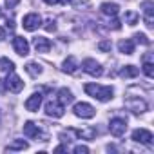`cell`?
Listing matches in <instances>:
<instances>
[{
	"mask_svg": "<svg viewBox=\"0 0 154 154\" xmlns=\"http://www.w3.org/2000/svg\"><path fill=\"white\" fill-rule=\"evenodd\" d=\"M84 89H85V93H87L89 96H93V98H96V100H100V102H109V100L112 98V94H114L112 87L98 85V84H87Z\"/></svg>",
	"mask_w": 154,
	"mask_h": 154,
	"instance_id": "1",
	"label": "cell"
},
{
	"mask_svg": "<svg viewBox=\"0 0 154 154\" xmlns=\"http://www.w3.org/2000/svg\"><path fill=\"white\" fill-rule=\"evenodd\" d=\"M125 107L131 111V112H134V114H141V112H145L147 111V102L143 100V98H138V96H127L125 98Z\"/></svg>",
	"mask_w": 154,
	"mask_h": 154,
	"instance_id": "2",
	"label": "cell"
},
{
	"mask_svg": "<svg viewBox=\"0 0 154 154\" xmlns=\"http://www.w3.org/2000/svg\"><path fill=\"white\" fill-rule=\"evenodd\" d=\"M72 112L78 116V118H82V120L94 118V114H96L94 107H93V105H89V103H85V102H78V103L72 107Z\"/></svg>",
	"mask_w": 154,
	"mask_h": 154,
	"instance_id": "3",
	"label": "cell"
},
{
	"mask_svg": "<svg viewBox=\"0 0 154 154\" xmlns=\"http://www.w3.org/2000/svg\"><path fill=\"white\" fill-rule=\"evenodd\" d=\"M24 134L31 140H40V141H47V136L42 132V129L35 123V122H26L24 125Z\"/></svg>",
	"mask_w": 154,
	"mask_h": 154,
	"instance_id": "4",
	"label": "cell"
},
{
	"mask_svg": "<svg viewBox=\"0 0 154 154\" xmlns=\"http://www.w3.org/2000/svg\"><path fill=\"white\" fill-rule=\"evenodd\" d=\"M65 112V105H62L58 100H49L45 103V114L51 118H62Z\"/></svg>",
	"mask_w": 154,
	"mask_h": 154,
	"instance_id": "5",
	"label": "cell"
},
{
	"mask_svg": "<svg viewBox=\"0 0 154 154\" xmlns=\"http://www.w3.org/2000/svg\"><path fill=\"white\" fill-rule=\"evenodd\" d=\"M82 69L87 72V74H91V76H102L103 74V67L96 62V60H93V58H87V60H84V63H82Z\"/></svg>",
	"mask_w": 154,
	"mask_h": 154,
	"instance_id": "6",
	"label": "cell"
},
{
	"mask_svg": "<svg viewBox=\"0 0 154 154\" xmlns=\"http://www.w3.org/2000/svg\"><path fill=\"white\" fill-rule=\"evenodd\" d=\"M109 131L116 138L122 136V134H125V131H127V120L125 118H112L109 122Z\"/></svg>",
	"mask_w": 154,
	"mask_h": 154,
	"instance_id": "7",
	"label": "cell"
},
{
	"mask_svg": "<svg viewBox=\"0 0 154 154\" xmlns=\"http://www.w3.org/2000/svg\"><path fill=\"white\" fill-rule=\"evenodd\" d=\"M4 82H6V89H9L11 93H20L24 89V82L20 80V76H17L15 72H9Z\"/></svg>",
	"mask_w": 154,
	"mask_h": 154,
	"instance_id": "8",
	"label": "cell"
},
{
	"mask_svg": "<svg viewBox=\"0 0 154 154\" xmlns=\"http://www.w3.org/2000/svg\"><path fill=\"white\" fill-rule=\"evenodd\" d=\"M22 26H24L26 31H35V29H38V27L42 26V18H40L38 13H29V15L24 17Z\"/></svg>",
	"mask_w": 154,
	"mask_h": 154,
	"instance_id": "9",
	"label": "cell"
},
{
	"mask_svg": "<svg viewBox=\"0 0 154 154\" xmlns=\"http://www.w3.org/2000/svg\"><path fill=\"white\" fill-rule=\"evenodd\" d=\"M132 140L138 141V143H143V145H150L152 140H154V136H152V132L147 131V129H136V131L132 132Z\"/></svg>",
	"mask_w": 154,
	"mask_h": 154,
	"instance_id": "10",
	"label": "cell"
},
{
	"mask_svg": "<svg viewBox=\"0 0 154 154\" xmlns=\"http://www.w3.org/2000/svg\"><path fill=\"white\" fill-rule=\"evenodd\" d=\"M13 47H15L17 54H20V56H27L29 54V44H27V40L24 36H15L13 38Z\"/></svg>",
	"mask_w": 154,
	"mask_h": 154,
	"instance_id": "11",
	"label": "cell"
},
{
	"mask_svg": "<svg viewBox=\"0 0 154 154\" xmlns=\"http://www.w3.org/2000/svg\"><path fill=\"white\" fill-rule=\"evenodd\" d=\"M33 44H35V49H36L38 53H49L51 47H53L51 40H49V38H44V36H36V38H33Z\"/></svg>",
	"mask_w": 154,
	"mask_h": 154,
	"instance_id": "12",
	"label": "cell"
},
{
	"mask_svg": "<svg viewBox=\"0 0 154 154\" xmlns=\"http://www.w3.org/2000/svg\"><path fill=\"white\" fill-rule=\"evenodd\" d=\"M40 105H42V93H35V94H31V96L26 100V109L31 111V112L38 111Z\"/></svg>",
	"mask_w": 154,
	"mask_h": 154,
	"instance_id": "13",
	"label": "cell"
},
{
	"mask_svg": "<svg viewBox=\"0 0 154 154\" xmlns=\"http://www.w3.org/2000/svg\"><path fill=\"white\" fill-rule=\"evenodd\" d=\"M141 9H143V18H145V26L147 27H152V13H154V6L150 0L141 4Z\"/></svg>",
	"mask_w": 154,
	"mask_h": 154,
	"instance_id": "14",
	"label": "cell"
},
{
	"mask_svg": "<svg viewBox=\"0 0 154 154\" xmlns=\"http://www.w3.org/2000/svg\"><path fill=\"white\" fill-rule=\"evenodd\" d=\"M62 71L67 72V74H74L76 71H78V62H76V58H74V56L65 58V62H63V65H62Z\"/></svg>",
	"mask_w": 154,
	"mask_h": 154,
	"instance_id": "15",
	"label": "cell"
},
{
	"mask_svg": "<svg viewBox=\"0 0 154 154\" xmlns=\"http://www.w3.org/2000/svg\"><path fill=\"white\" fill-rule=\"evenodd\" d=\"M100 9H102V13H103L105 17H116L120 8H118V4H114V2H103Z\"/></svg>",
	"mask_w": 154,
	"mask_h": 154,
	"instance_id": "16",
	"label": "cell"
},
{
	"mask_svg": "<svg viewBox=\"0 0 154 154\" xmlns=\"http://www.w3.org/2000/svg\"><path fill=\"white\" fill-rule=\"evenodd\" d=\"M96 134H98V131H96L94 127L85 129V131H76V129H74V136H76V138H82V140H94Z\"/></svg>",
	"mask_w": 154,
	"mask_h": 154,
	"instance_id": "17",
	"label": "cell"
},
{
	"mask_svg": "<svg viewBox=\"0 0 154 154\" xmlns=\"http://www.w3.org/2000/svg\"><path fill=\"white\" fill-rule=\"evenodd\" d=\"M118 49H120V53H123V54H132L134 53V42L132 40H120L118 42Z\"/></svg>",
	"mask_w": 154,
	"mask_h": 154,
	"instance_id": "18",
	"label": "cell"
},
{
	"mask_svg": "<svg viewBox=\"0 0 154 154\" xmlns=\"http://www.w3.org/2000/svg\"><path fill=\"white\" fill-rule=\"evenodd\" d=\"M140 74V71H138V67H134V65H125L122 71H120V76L122 78H136V76Z\"/></svg>",
	"mask_w": 154,
	"mask_h": 154,
	"instance_id": "19",
	"label": "cell"
},
{
	"mask_svg": "<svg viewBox=\"0 0 154 154\" xmlns=\"http://www.w3.org/2000/svg\"><path fill=\"white\" fill-rule=\"evenodd\" d=\"M72 98H74V96H72V93H71L69 89H65V87H63V89H60V91H58V102H60L62 105L71 103V102H72Z\"/></svg>",
	"mask_w": 154,
	"mask_h": 154,
	"instance_id": "20",
	"label": "cell"
},
{
	"mask_svg": "<svg viewBox=\"0 0 154 154\" xmlns=\"http://www.w3.org/2000/svg\"><path fill=\"white\" fill-rule=\"evenodd\" d=\"M150 54H145L143 56V72L147 74V78H152V76H154V65L150 63Z\"/></svg>",
	"mask_w": 154,
	"mask_h": 154,
	"instance_id": "21",
	"label": "cell"
},
{
	"mask_svg": "<svg viewBox=\"0 0 154 154\" xmlns=\"http://www.w3.org/2000/svg\"><path fill=\"white\" fill-rule=\"evenodd\" d=\"M26 71L33 76V78H36L38 74H42V71H44V69H42V65H40V63H36V62H29V63L26 65Z\"/></svg>",
	"mask_w": 154,
	"mask_h": 154,
	"instance_id": "22",
	"label": "cell"
},
{
	"mask_svg": "<svg viewBox=\"0 0 154 154\" xmlns=\"http://www.w3.org/2000/svg\"><path fill=\"white\" fill-rule=\"evenodd\" d=\"M29 145H27V141H24V140H15L13 143H9L8 147H6V150H26Z\"/></svg>",
	"mask_w": 154,
	"mask_h": 154,
	"instance_id": "23",
	"label": "cell"
},
{
	"mask_svg": "<svg viewBox=\"0 0 154 154\" xmlns=\"http://www.w3.org/2000/svg\"><path fill=\"white\" fill-rule=\"evenodd\" d=\"M0 71L4 72H13L15 71V63L9 58H0Z\"/></svg>",
	"mask_w": 154,
	"mask_h": 154,
	"instance_id": "24",
	"label": "cell"
},
{
	"mask_svg": "<svg viewBox=\"0 0 154 154\" xmlns=\"http://www.w3.org/2000/svg\"><path fill=\"white\" fill-rule=\"evenodd\" d=\"M138 18H140V17H138V13H134V11H127V13H125V20H127L129 26H136V24H138Z\"/></svg>",
	"mask_w": 154,
	"mask_h": 154,
	"instance_id": "25",
	"label": "cell"
},
{
	"mask_svg": "<svg viewBox=\"0 0 154 154\" xmlns=\"http://www.w3.org/2000/svg\"><path fill=\"white\" fill-rule=\"evenodd\" d=\"M134 38H136V42H138V44H143V45H149V44H150V42H149V38H147L143 33H136V35H134Z\"/></svg>",
	"mask_w": 154,
	"mask_h": 154,
	"instance_id": "26",
	"label": "cell"
},
{
	"mask_svg": "<svg viewBox=\"0 0 154 154\" xmlns=\"http://www.w3.org/2000/svg\"><path fill=\"white\" fill-rule=\"evenodd\" d=\"M45 31H49V33H53V31H56V24H54V20L53 18H49V20H45Z\"/></svg>",
	"mask_w": 154,
	"mask_h": 154,
	"instance_id": "27",
	"label": "cell"
},
{
	"mask_svg": "<svg viewBox=\"0 0 154 154\" xmlns=\"http://www.w3.org/2000/svg\"><path fill=\"white\" fill-rule=\"evenodd\" d=\"M111 47H112V44H111L109 40H103V42L98 44V49H100V51H111Z\"/></svg>",
	"mask_w": 154,
	"mask_h": 154,
	"instance_id": "28",
	"label": "cell"
},
{
	"mask_svg": "<svg viewBox=\"0 0 154 154\" xmlns=\"http://www.w3.org/2000/svg\"><path fill=\"white\" fill-rule=\"evenodd\" d=\"M74 152H76V154H87L89 149H87L85 145H76V147H74Z\"/></svg>",
	"mask_w": 154,
	"mask_h": 154,
	"instance_id": "29",
	"label": "cell"
},
{
	"mask_svg": "<svg viewBox=\"0 0 154 154\" xmlns=\"http://www.w3.org/2000/svg\"><path fill=\"white\" fill-rule=\"evenodd\" d=\"M20 4V0H6V8L8 9H13V8H17Z\"/></svg>",
	"mask_w": 154,
	"mask_h": 154,
	"instance_id": "30",
	"label": "cell"
},
{
	"mask_svg": "<svg viewBox=\"0 0 154 154\" xmlns=\"http://www.w3.org/2000/svg\"><path fill=\"white\" fill-rule=\"evenodd\" d=\"M63 150H67V147H63V145H60V147L54 149V152H63Z\"/></svg>",
	"mask_w": 154,
	"mask_h": 154,
	"instance_id": "31",
	"label": "cell"
},
{
	"mask_svg": "<svg viewBox=\"0 0 154 154\" xmlns=\"http://www.w3.org/2000/svg\"><path fill=\"white\" fill-rule=\"evenodd\" d=\"M44 2H45V4H49V6H53V4H58L60 0H44Z\"/></svg>",
	"mask_w": 154,
	"mask_h": 154,
	"instance_id": "32",
	"label": "cell"
},
{
	"mask_svg": "<svg viewBox=\"0 0 154 154\" xmlns=\"http://www.w3.org/2000/svg\"><path fill=\"white\" fill-rule=\"evenodd\" d=\"M4 89H6V82H4V80H0V93H2Z\"/></svg>",
	"mask_w": 154,
	"mask_h": 154,
	"instance_id": "33",
	"label": "cell"
},
{
	"mask_svg": "<svg viewBox=\"0 0 154 154\" xmlns=\"http://www.w3.org/2000/svg\"><path fill=\"white\" fill-rule=\"evenodd\" d=\"M4 36H6V33H4V29L0 27V40H4Z\"/></svg>",
	"mask_w": 154,
	"mask_h": 154,
	"instance_id": "34",
	"label": "cell"
},
{
	"mask_svg": "<svg viewBox=\"0 0 154 154\" xmlns=\"http://www.w3.org/2000/svg\"><path fill=\"white\" fill-rule=\"evenodd\" d=\"M60 2H62V4H71L72 0H60Z\"/></svg>",
	"mask_w": 154,
	"mask_h": 154,
	"instance_id": "35",
	"label": "cell"
},
{
	"mask_svg": "<svg viewBox=\"0 0 154 154\" xmlns=\"http://www.w3.org/2000/svg\"><path fill=\"white\" fill-rule=\"evenodd\" d=\"M0 17H2V11H0Z\"/></svg>",
	"mask_w": 154,
	"mask_h": 154,
	"instance_id": "36",
	"label": "cell"
}]
</instances>
